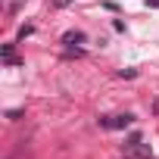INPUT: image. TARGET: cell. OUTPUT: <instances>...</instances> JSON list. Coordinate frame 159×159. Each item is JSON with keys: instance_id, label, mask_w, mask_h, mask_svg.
<instances>
[{"instance_id": "obj_2", "label": "cell", "mask_w": 159, "mask_h": 159, "mask_svg": "<svg viewBox=\"0 0 159 159\" xmlns=\"http://www.w3.org/2000/svg\"><path fill=\"white\" fill-rule=\"evenodd\" d=\"M125 156H128V159H153V153H150V147H147L143 140H140L137 147H131V150H128Z\"/></svg>"}, {"instance_id": "obj_4", "label": "cell", "mask_w": 159, "mask_h": 159, "mask_svg": "<svg viewBox=\"0 0 159 159\" xmlns=\"http://www.w3.org/2000/svg\"><path fill=\"white\" fill-rule=\"evenodd\" d=\"M56 7H69V0H56Z\"/></svg>"}, {"instance_id": "obj_3", "label": "cell", "mask_w": 159, "mask_h": 159, "mask_svg": "<svg viewBox=\"0 0 159 159\" xmlns=\"http://www.w3.org/2000/svg\"><path fill=\"white\" fill-rule=\"evenodd\" d=\"M62 41H66V44H78V41H84V34H81V31H69Z\"/></svg>"}, {"instance_id": "obj_1", "label": "cell", "mask_w": 159, "mask_h": 159, "mask_svg": "<svg viewBox=\"0 0 159 159\" xmlns=\"http://www.w3.org/2000/svg\"><path fill=\"white\" fill-rule=\"evenodd\" d=\"M100 125H103V128H131V125H134V116H131V112H125V116H103Z\"/></svg>"}]
</instances>
